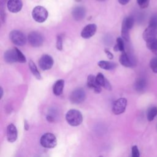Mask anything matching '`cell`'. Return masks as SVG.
<instances>
[{
    "mask_svg": "<svg viewBox=\"0 0 157 157\" xmlns=\"http://www.w3.org/2000/svg\"><path fill=\"white\" fill-rule=\"evenodd\" d=\"M2 95H3V90L2 88V87H1V98H2Z\"/></svg>",
    "mask_w": 157,
    "mask_h": 157,
    "instance_id": "d590c367",
    "label": "cell"
},
{
    "mask_svg": "<svg viewBox=\"0 0 157 157\" xmlns=\"http://www.w3.org/2000/svg\"><path fill=\"white\" fill-rule=\"evenodd\" d=\"M118 1L119 3L120 4H121V5H126V4H127L129 2L130 0H118Z\"/></svg>",
    "mask_w": 157,
    "mask_h": 157,
    "instance_id": "d6a6232c",
    "label": "cell"
},
{
    "mask_svg": "<svg viewBox=\"0 0 157 157\" xmlns=\"http://www.w3.org/2000/svg\"><path fill=\"white\" fill-rule=\"evenodd\" d=\"M86 14V10L83 7H76L73 9L72 11V15L73 18L77 20L80 21L82 20Z\"/></svg>",
    "mask_w": 157,
    "mask_h": 157,
    "instance_id": "e0dca14e",
    "label": "cell"
},
{
    "mask_svg": "<svg viewBox=\"0 0 157 157\" xmlns=\"http://www.w3.org/2000/svg\"><path fill=\"white\" fill-rule=\"evenodd\" d=\"M150 67L154 73L157 74V57H154L151 59L150 61Z\"/></svg>",
    "mask_w": 157,
    "mask_h": 157,
    "instance_id": "4316f807",
    "label": "cell"
},
{
    "mask_svg": "<svg viewBox=\"0 0 157 157\" xmlns=\"http://www.w3.org/2000/svg\"><path fill=\"white\" fill-rule=\"evenodd\" d=\"M98 64L99 66V67L105 70H111L115 68L116 66V64L115 63L104 60L99 61Z\"/></svg>",
    "mask_w": 157,
    "mask_h": 157,
    "instance_id": "44dd1931",
    "label": "cell"
},
{
    "mask_svg": "<svg viewBox=\"0 0 157 157\" xmlns=\"http://www.w3.org/2000/svg\"><path fill=\"white\" fill-rule=\"evenodd\" d=\"M39 65L40 69L44 71L50 69L53 65V59L48 55H43L39 61Z\"/></svg>",
    "mask_w": 157,
    "mask_h": 157,
    "instance_id": "9c48e42d",
    "label": "cell"
},
{
    "mask_svg": "<svg viewBox=\"0 0 157 157\" xmlns=\"http://www.w3.org/2000/svg\"><path fill=\"white\" fill-rule=\"evenodd\" d=\"M97 29V26L95 24L91 23L86 25L81 32V36L84 39H89L91 37Z\"/></svg>",
    "mask_w": 157,
    "mask_h": 157,
    "instance_id": "30bf717a",
    "label": "cell"
},
{
    "mask_svg": "<svg viewBox=\"0 0 157 157\" xmlns=\"http://www.w3.org/2000/svg\"><path fill=\"white\" fill-rule=\"evenodd\" d=\"M104 51H105V54L107 55V57H108L110 59H112L113 58V55L111 53V52H110L108 49H106V48L104 50Z\"/></svg>",
    "mask_w": 157,
    "mask_h": 157,
    "instance_id": "1f68e13d",
    "label": "cell"
},
{
    "mask_svg": "<svg viewBox=\"0 0 157 157\" xmlns=\"http://www.w3.org/2000/svg\"><path fill=\"white\" fill-rule=\"evenodd\" d=\"M146 85V80L144 78H139L136 80L134 83V88L137 92H142L145 90Z\"/></svg>",
    "mask_w": 157,
    "mask_h": 157,
    "instance_id": "d6986e66",
    "label": "cell"
},
{
    "mask_svg": "<svg viewBox=\"0 0 157 157\" xmlns=\"http://www.w3.org/2000/svg\"><path fill=\"white\" fill-rule=\"evenodd\" d=\"M23 6L21 0H9L7 2V7L12 13H17L21 10Z\"/></svg>",
    "mask_w": 157,
    "mask_h": 157,
    "instance_id": "7c38bea8",
    "label": "cell"
},
{
    "mask_svg": "<svg viewBox=\"0 0 157 157\" xmlns=\"http://www.w3.org/2000/svg\"><path fill=\"white\" fill-rule=\"evenodd\" d=\"M121 37L123 40L128 42L129 41V29L126 26L123 21L122 22L121 25Z\"/></svg>",
    "mask_w": 157,
    "mask_h": 157,
    "instance_id": "d4e9b609",
    "label": "cell"
},
{
    "mask_svg": "<svg viewBox=\"0 0 157 157\" xmlns=\"http://www.w3.org/2000/svg\"><path fill=\"white\" fill-rule=\"evenodd\" d=\"M28 40L30 45L34 47H40L44 42L42 35L36 31L31 32L28 34Z\"/></svg>",
    "mask_w": 157,
    "mask_h": 157,
    "instance_id": "ba28073f",
    "label": "cell"
},
{
    "mask_svg": "<svg viewBox=\"0 0 157 157\" xmlns=\"http://www.w3.org/2000/svg\"><path fill=\"white\" fill-rule=\"evenodd\" d=\"M142 37L146 42L157 37V14H154L151 17L148 26L144 31Z\"/></svg>",
    "mask_w": 157,
    "mask_h": 157,
    "instance_id": "6da1fadb",
    "label": "cell"
},
{
    "mask_svg": "<svg viewBox=\"0 0 157 157\" xmlns=\"http://www.w3.org/2000/svg\"><path fill=\"white\" fill-rule=\"evenodd\" d=\"M157 115V107L152 106L150 107L147 113V118L149 121L153 120L155 117Z\"/></svg>",
    "mask_w": 157,
    "mask_h": 157,
    "instance_id": "603a6c76",
    "label": "cell"
},
{
    "mask_svg": "<svg viewBox=\"0 0 157 157\" xmlns=\"http://www.w3.org/2000/svg\"><path fill=\"white\" fill-rule=\"evenodd\" d=\"M29 67L32 72V74H33V75L37 78V79H40L41 78V75L40 73L39 72V71H38L35 63L32 61L30 60L29 62Z\"/></svg>",
    "mask_w": 157,
    "mask_h": 157,
    "instance_id": "7402d4cb",
    "label": "cell"
},
{
    "mask_svg": "<svg viewBox=\"0 0 157 157\" xmlns=\"http://www.w3.org/2000/svg\"><path fill=\"white\" fill-rule=\"evenodd\" d=\"M96 80L97 83L101 86L104 87L106 90H112V86L109 82V80H107V78L104 77V75L102 73H98L97 75L96 76Z\"/></svg>",
    "mask_w": 157,
    "mask_h": 157,
    "instance_id": "2e32d148",
    "label": "cell"
},
{
    "mask_svg": "<svg viewBox=\"0 0 157 157\" xmlns=\"http://www.w3.org/2000/svg\"><path fill=\"white\" fill-rule=\"evenodd\" d=\"M7 0H0V6L1 7H4L5 3L6 2Z\"/></svg>",
    "mask_w": 157,
    "mask_h": 157,
    "instance_id": "e575fe53",
    "label": "cell"
},
{
    "mask_svg": "<svg viewBox=\"0 0 157 157\" xmlns=\"http://www.w3.org/2000/svg\"><path fill=\"white\" fill-rule=\"evenodd\" d=\"M66 120L71 126H77L82 123L83 117L80 111L75 109H71L66 114Z\"/></svg>",
    "mask_w": 157,
    "mask_h": 157,
    "instance_id": "7a4b0ae2",
    "label": "cell"
},
{
    "mask_svg": "<svg viewBox=\"0 0 157 157\" xmlns=\"http://www.w3.org/2000/svg\"><path fill=\"white\" fill-rule=\"evenodd\" d=\"M87 86L96 93H99L101 91V86L97 83L96 77L92 74L89 75L87 77Z\"/></svg>",
    "mask_w": 157,
    "mask_h": 157,
    "instance_id": "4fadbf2b",
    "label": "cell"
},
{
    "mask_svg": "<svg viewBox=\"0 0 157 157\" xmlns=\"http://www.w3.org/2000/svg\"><path fill=\"white\" fill-rule=\"evenodd\" d=\"M137 2L141 9H145L148 6L150 0H137Z\"/></svg>",
    "mask_w": 157,
    "mask_h": 157,
    "instance_id": "f1b7e54d",
    "label": "cell"
},
{
    "mask_svg": "<svg viewBox=\"0 0 157 157\" xmlns=\"http://www.w3.org/2000/svg\"><path fill=\"white\" fill-rule=\"evenodd\" d=\"M114 50L115 52H124V41L123 38L121 37H118L117 39V44L114 47Z\"/></svg>",
    "mask_w": 157,
    "mask_h": 157,
    "instance_id": "cb8c5ba5",
    "label": "cell"
},
{
    "mask_svg": "<svg viewBox=\"0 0 157 157\" xmlns=\"http://www.w3.org/2000/svg\"><path fill=\"white\" fill-rule=\"evenodd\" d=\"M119 61L122 66L126 67H132L134 65V61L132 56L125 52H122L120 56Z\"/></svg>",
    "mask_w": 157,
    "mask_h": 157,
    "instance_id": "8fae6325",
    "label": "cell"
},
{
    "mask_svg": "<svg viewBox=\"0 0 157 157\" xmlns=\"http://www.w3.org/2000/svg\"><path fill=\"white\" fill-rule=\"evenodd\" d=\"M48 11L41 6L35 7L32 11V16L33 19L38 23L44 22L48 17Z\"/></svg>",
    "mask_w": 157,
    "mask_h": 157,
    "instance_id": "3957f363",
    "label": "cell"
},
{
    "mask_svg": "<svg viewBox=\"0 0 157 157\" xmlns=\"http://www.w3.org/2000/svg\"><path fill=\"white\" fill-rule=\"evenodd\" d=\"M4 60L8 63H13L15 62H18L16 48L7 50L4 53Z\"/></svg>",
    "mask_w": 157,
    "mask_h": 157,
    "instance_id": "9a60e30c",
    "label": "cell"
},
{
    "mask_svg": "<svg viewBox=\"0 0 157 157\" xmlns=\"http://www.w3.org/2000/svg\"><path fill=\"white\" fill-rule=\"evenodd\" d=\"M131 157H140V152L138 147L134 145L131 148Z\"/></svg>",
    "mask_w": 157,
    "mask_h": 157,
    "instance_id": "f546056e",
    "label": "cell"
},
{
    "mask_svg": "<svg viewBox=\"0 0 157 157\" xmlns=\"http://www.w3.org/2000/svg\"><path fill=\"white\" fill-rule=\"evenodd\" d=\"M127 105V100L126 98H121L116 100L112 106V112L115 115H120L125 111Z\"/></svg>",
    "mask_w": 157,
    "mask_h": 157,
    "instance_id": "52a82bcc",
    "label": "cell"
},
{
    "mask_svg": "<svg viewBox=\"0 0 157 157\" xmlns=\"http://www.w3.org/2000/svg\"><path fill=\"white\" fill-rule=\"evenodd\" d=\"M99 157H103L102 156H99Z\"/></svg>",
    "mask_w": 157,
    "mask_h": 157,
    "instance_id": "f35d334b",
    "label": "cell"
},
{
    "mask_svg": "<svg viewBox=\"0 0 157 157\" xmlns=\"http://www.w3.org/2000/svg\"><path fill=\"white\" fill-rule=\"evenodd\" d=\"M24 127H25V129L26 131L28 130V129H29V125H28V123H27V121H26V120H25Z\"/></svg>",
    "mask_w": 157,
    "mask_h": 157,
    "instance_id": "836d02e7",
    "label": "cell"
},
{
    "mask_svg": "<svg viewBox=\"0 0 157 157\" xmlns=\"http://www.w3.org/2000/svg\"><path fill=\"white\" fill-rule=\"evenodd\" d=\"M56 48L58 50H61L63 49V39L61 36H58L56 38Z\"/></svg>",
    "mask_w": 157,
    "mask_h": 157,
    "instance_id": "4dcf8cb0",
    "label": "cell"
},
{
    "mask_svg": "<svg viewBox=\"0 0 157 157\" xmlns=\"http://www.w3.org/2000/svg\"><path fill=\"white\" fill-rule=\"evenodd\" d=\"M123 23H124V25H126V26L129 29H131L134 24V19L132 17H126L124 20H123Z\"/></svg>",
    "mask_w": 157,
    "mask_h": 157,
    "instance_id": "484cf974",
    "label": "cell"
},
{
    "mask_svg": "<svg viewBox=\"0 0 157 157\" xmlns=\"http://www.w3.org/2000/svg\"><path fill=\"white\" fill-rule=\"evenodd\" d=\"M86 98V94L83 89L81 88L74 90L69 96L71 102L73 104H80L84 101Z\"/></svg>",
    "mask_w": 157,
    "mask_h": 157,
    "instance_id": "8992f818",
    "label": "cell"
},
{
    "mask_svg": "<svg viewBox=\"0 0 157 157\" xmlns=\"http://www.w3.org/2000/svg\"><path fill=\"white\" fill-rule=\"evenodd\" d=\"M147 47L157 56V37L151 39L146 42Z\"/></svg>",
    "mask_w": 157,
    "mask_h": 157,
    "instance_id": "ffe728a7",
    "label": "cell"
},
{
    "mask_svg": "<svg viewBox=\"0 0 157 157\" xmlns=\"http://www.w3.org/2000/svg\"><path fill=\"white\" fill-rule=\"evenodd\" d=\"M17 139V130L15 126L10 124L7 128V139L9 142H14Z\"/></svg>",
    "mask_w": 157,
    "mask_h": 157,
    "instance_id": "5bb4252c",
    "label": "cell"
},
{
    "mask_svg": "<svg viewBox=\"0 0 157 157\" xmlns=\"http://www.w3.org/2000/svg\"><path fill=\"white\" fill-rule=\"evenodd\" d=\"M41 145L46 148H53L57 144V140L55 136L50 132H47L42 136L40 139Z\"/></svg>",
    "mask_w": 157,
    "mask_h": 157,
    "instance_id": "277c9868",
    "label": "cell"
},
{
    "mask_svg": "<svg viewBox=\"0 0 157 157\" xmlns=\"http://www.w3.org/2000/svg\"><path fill=\"white\" fill-rule=\"evenodd\" d=\"M9 37L12 42L18 46H23L26 42L25 34L18 30L12 31L9 34Z\"/></svg>",
    "mask_w": 157,
    "mask_h": 157,
    "instance_id": "5b68a950",
    "label": "cell"
},
{
    "mask_svg": "<svg viewBox=\"0 0 157 157\" xmlns=\"http://www.w3.org/2000/svg\"><path fill=\"white\" fill-rule=\"evenodd\" d=\"M64 86V80L59 79L57 80L53 85V93L56 96H59L62 94Z\"/></svg>",
    "mask_w": 157,
    "mask_h": 157,
    "instance_id": "ac0fdd59",
    "label": "cell"
},
{
    "mask_svg": "<svg viewBox=\"0 0 157 157\" xmlns=\"http://www.w3.org/2000/svg\"><path fill=\"white\" fill-rule=\"evenodd\" d=\"M96 1H105V0H96Z\"/></svg>",
    "mask_w": 157,
    "mask_h": 157,
    "instance_id": "8d00e7d4",
    "label": "cell"
},
{
    "mask_svg": "<svg viewBox=\"0 0 157 157\" xmlns=\"http://www.w3.org/2000/svg\"><path fill=\"white\" fill-rule=\"evenodd\" d=\"M17 53V60L19 63H25L26 61V59L25 58V56L23 54V53L17 48H16Z\"/></svg>",
    "mask_w": 157,
    "mask_h": 157,
    "instance_id": "83f0119b",
    "label": "cell"
},
{
    "mask_svg": "<svg viewBox=\"0 0 157 157\" xmlns=\"http://www.w3.org/2000/svg\"><path fill=\"white\" fill-rule=\"evenodd\" d=\"M76 1H81V0H75Z\"/></svg>",
    "mask_w": 157,
    "mask_h": 157,
    "instance_id": "74e56055",
    "label": "cell"
}]
</instances>
